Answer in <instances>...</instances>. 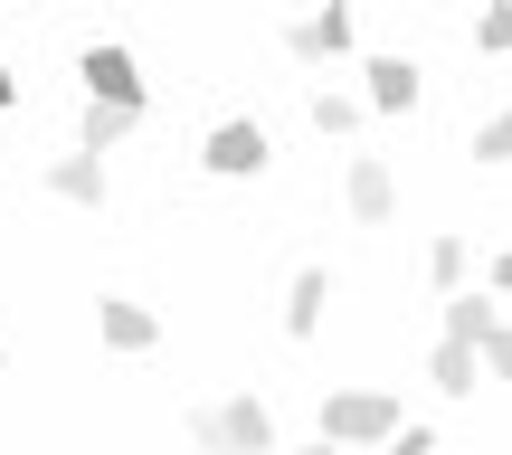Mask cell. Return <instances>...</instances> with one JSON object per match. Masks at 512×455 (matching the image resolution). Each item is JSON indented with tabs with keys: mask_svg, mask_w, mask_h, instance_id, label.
I'll return each mask as SVG.
<instances>
[{
	"mask_svg": "<svg viewBox=\"0 0 512 455\" xmlns=\"http://www.w3.org/2000/svg\"><path fill=\"white\" fill-rule=\"evenodd\" d=\"M342 200H351V219H389V209H399V181H389V162H380V152H351Z\"/></svg>",
	"mask_w": 512,
	"mask_h": 455,
	"instance_id": "5",
	"label": "cell"
},
{
	"mask_svg": "<svg viewBox=\"0 0 512 455\" xmlns=\"http://www.w3.org/2000/svg\"><path fill=\"white\" fill-rule=\"evenodd\" d=\"M48 190H57V200H76V209H95V200H105V162L67 152V162H48Z\"/></svg>",
	"mask_w": 512,
	"mask_h": 455,
	"instance_id": "10",
	"label": "cell"
},
{
	"mask_svg": "<svg viewBox=\"0 0 512 455\" xmlns=\"http://www.w3.org/2000/svg\"><path fill=\"white\" fill-rule=\"evenodd\" d=\"M304 114H313V133H332V143H342V133L361 124V95H342V86H313V105H304Z\"/></svg>",
	"mask_w": 512,
	"mask_h": 455,
	"instance_id": "15",
	"label": "cell"
},
{
	"mask_svg": "<svg viewBox=\"0 0 512 455\" xmlns=\"http://www.w3.org/2000/svg\"><path fill=\"white\" fill-rule=\"evenodd\" d=\"M503 313L484 304V294H446V342H465V351H484V332H494Z\"/></svg>",
	"mask_w": 512,
	"mask_h": 455,
	"instance_id": "11",
	"label": "cell"
},
{
	"mask_svg": "<svg viewBox=\"0 0 512 455\" xmlns=\"http://www.w3.org/2000/svg\"><path fill=\"white\" fill-rule=\"evenodd\" d=\"M389 455H437V437H427V427H399V437H389Z\"/></svg>",
	"mask_w": 512,
	"mask_h": 455,
	"instance_id": "19",
	"label": "cell"
},
{
	"mask_svg": "<svg viewBox=\"0 0 512 455\" xmlns=\"http://www.w3.org/2000/svg\"><path fill=\"white\" fill-rule=\"evenodd\" d=\"M133 124H143V114H114V105H86V124H76V152H86V162H105V152L124 143Z\"/></svg>",
	"mask_w": 512,
	"mask_h": 455,
	"instance_id": "12",
	"label": "cell"
},
{
	"mask_svg": "<svg viewBox=\"0 0 512 455\" xmlns=\"http://www.w3.org/2000/svg\"><path fill=\"white\" fill-rule=\"evenodd\" d=\"M76 76H86V105L143 114V67H133V48H114V38H95V48L76 57Z\"/></svg>",
	"mask_w": 512,
	"mask_h": 455,
	"instance_id": "3",
	"label": "cell"
},
{
	"mask_svg": "<svg viewBox=\"0 0 512 455\" xmlns=\"http://www.w3.org/2000/svg\"><path fill=\"white\" fill-rule=\"evenodd\" d=\"M351 38H361V19H351L342 0H332V10L294 19V29H285V48H294V57H351Z\"/></svg>",
	"mask_w": 512,
	"mask_h": 455,
	"instance_id": "6",
	"label": "cell"
},
{
	"mask_svg": "<svg viewBox=\"0 0 512 455\" xmlns=\"http://www.w3.org/2000/svg\"><path fill=\"white\" fill-rule=\"evenodd\" d=\"M399 437V399H380V389H332L323 399V446H389Z\"/></svg>",
	"mask_w": 512,
	"mask_h": 455,
	"instance_id": "1",
	"label": "cell"
},
{
	"mask_svg": "<svg viewBox=\"0 0 512 455\" xmlns=\"http://www.w3.org/2000/svg\"><path fill=\"white\" fill-rule=\"evenodd\" d=\"M190 437L209 455H275V418L266 399H228V408H190Z\"/></svg>",
	"mask_w": 512,
	"mask_h": 455,
	"instance_id": "2",
	"label": "cell"
},
{
	"mask_svg": "<svg viewBox=\"0 0 512 455\" xmlns=\"http://www.w3.org/2000/svg\"><path fill=\"white\" fill-rule=\"evenodd\" d=\"M494 294H512V247H503V256H494Z\"/></svg>",
	"mask_w": 512,
	"mask_h": 455,
	"instance_id": "20",
	"label": "cell"
},
{
	"mask_svg": "<svg viewBox=\"0 0 512 455\" xmlns=\"http://www.w3.org/2000/svg\"><path fill=\"white\" fill-rule=\"evenodd\" d=\"M275 455H332V446H323V437H313V446H275Z\"/></svg>",
	"mask_w": 512,
	"mask_h": 455,
	"instance_id": "22",
	"label": "cell"
},
{
	"mask_svg": "<svg viewBox=\"0 0 512 455\" xmlns=\"http://www.w3.org/2000/svg\"><path fill=\"white\" fill-rule=\"evenodd\" d=\"M361 105L408 114V105H418V67H408V57H370V67H361Z\"/></svg>",
	"mask_w": 512,
	"mask_h": 455,
	"instance_id": "7",
	"label": "cell"
},
{
	"mask_svg": "<svg viewBox=\"0 0 512 455\" xmlns=\"http://www.w3.org/2000/svg\"><path fill=\"white\" fill-rule=\"evenodd\" d=\"M427 380H437L446 399H465V389L484 380V361H475V351H465V342H437V361H427Z\"/></svg>",
	"mask_w": 512,
	"mask_h": 455,
	"instance_id": "13",
	"label": "cell"
},
{
	"mask_svg": "<svg viewBox=\"0 0 512 455\" xmlns=\"http://www.w3.org/2000/svg\"><path fill=\"white\" fill-rule=\"evenodd\" d=\"M10 105H19V76H10V67H0V114H10Z\"/></svg>",
	"mask_w": 512,
	"mask_h": 455,
	"instance_id": "21",
	"label": "cell"
},
{
	"mask_svg": "<svg viewBox=\"0 0 512 455\" xmlns=\"http://www.w3.org/2000/svg\"><path fill=\"white\" fill-rule=\"evenodd\" d=\"M465 266H475V247H465V237H427V285H437V294H456Z\"/></svg>",
	"mask_w": 512,
	"mask_h": 455,
	"instance_id": "14",
	"label": "cell"
},
{
	"mask_svg": "<svg viewBox=\"0 0 512 455\" xmlns=\"http://www.w3.org/2000/svg\"><path fill=\"white\" fill-rule=\"evenodd\" d=\"M95 323H105V342H114V351H152V342H162L152 304H133V294H105V304H95Z\"/></svg>",
	"mask_w": 512,
	"mask_h": 455,
	"instance_id": "8",
	"label": "cell"
},
{
	"mask_svg": "<svg viewBox=\"0 0 512 455\" xmlns=\"http://www.w3.org/2000/svg\"><path fill=\"white\" fill-rule=\"evenodd\" d=\"M266 124H256V114H238V124H219V133H209V152H200V162L209 171H219V181H256V171H266Z\"/></svg>",
	"mask_w": 512,
	"mask_h": 455,
	"instance_id": "4",
	"label": "cell"
},
{
	"mask_svg": "<svg viewBox=\"0 0 512 455\" xmlns=\"http://www.w3.org/2000/svg\"><path fill=\"white\" fill-rule=\"evenodd\" d=\"M323 304H332V275L323 266H294V285H285V332H294V342L323 332Z\"/></svg>",
	"mask_w": 512,
	"mask_h": 455,
	"instance_id": "9",
	"label": "cell"
},
{
	"mask_svg": "<svg viewBox=\"0 0 512 455\" xmlns=\"http://www.w3.org/2000/svg\"><path fill=\"white\" fill-rule=\"evenodd\" d=\"M475 162H512V105L475 124Z\"/></svg>",
	"mask_w": 512,
	"mask_h": 455,
	"instance_id": "16",
	"label": "cell"
},
{
	"mask_svg": "<svg viewBox=\"0 0 512 455\" xmlns=\"http://www.w3.org/2000/svg\"><path fill=\"white\" fill-rule=\"evenodd\" d=\"M475 48H484V57H512V10H484V19H475Z\"/></svg>",
	"mask_w": 512,
	"mask_h": 455,
	"instance_id": "17",
	"label": "cell"
},
{
	"mask_svg": "<svg viewBox=\"0 0 512 455\" xmlns=\"http://www.w3.org/2000/svg\"><path fill=\"white\" fill-rule=\"evenodd\" d=\"M475 361L494 370V380H512V323H494V332H484V351H475Z\"/></svg>",
	"mask_w": 512,
	"mask_h": 455,
	"instance_id": "18",
	"label": "cell"
}]
</instances>
